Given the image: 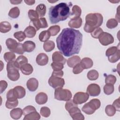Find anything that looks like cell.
Returning <instances> with one entry per match:
<instances>
[{"instance_id": "obj_23", "label": "cell", "mask_w": 120, "mask_h": 120, "mask_svg": "<svg viewBox=\"0 0 120 120\" xmlns=\"http://www.w3.org/2000/svg\"><path fill=\"white\" fill-rule=\"evenodd\" d=\"M81 58L78 56H74L67 60V65L70 68H73L81 61Z\"/></svg>"}, {"instance_id": "obj_38", "label": "cell", "mask_w": 120, "mask_h": 120, "mask_svg": "<svg viewBox=\"0 0 120 120\" xmlns=\"http://www.w3.org/2000/svg\"><path fill=\"white\" fill-rule=\"evenodd\" d=\"M118 22L114 18H111L109 19L106 22V27L109 29H113L117 26Z\"/></svg>"}, {"instance_id": "obj_34", "label": "cell", "mask_w": 120, "mask_h": 120, "mask_svg": "<svg viewBox=\"0 0 120 120\" xmlns=\"http://www.w3.org/2000/svg\"><path fill=\"white\" fill-rule=\"evenodd\" d=\"M4 59L7 62L13 61L15 59V55L12 52H6L4 54Z\"/></svg>"}, {"instance_id": "obj_44", "label": "cell", "mask_w": 120, "mask_h": 120, "mask_svg": "<svg viewBox=\"0 0 120 120\" xmlns=\"http://www.w3.org/2000/svg\"><path fill=\"white\" fill-rule=\"evenodd\" d=\"M116 77L114 75H109L106 76L105 82L106 83L112 84L113 85L116 82Z\"/></svg>"}, {"instance_id": "obj_5", "label": "cell", "mask_w": 120, "mask_h": 120, "mask_svg": "<svg viewBox=\"0 0 120 120\" xmlns=\"http://www.w3.org/2000/svg\"><path fill=\"white\" fill-rule=\"evenodd\" d=\"M101 105L100 100L97 98L91 99L90 102L85 104L82 107V110L87 114L90 115L98 109Z\"/></svg>"}, {"instance_id": "obj_20", "label": "cell", "mask_w": 120, "mask_h": 120, "mask_svg": "<svg viewBox=\"0 0 120 120\" xmlns=\"http://www.w3.org/2000/svg\"><path fill=\"white\" fill-rule=\"evenodd\" d=\"M22 114H23V111L20 108H14L10 112L11 117L15 120L19 119L21 117Z\"/></svg>"}, {"instance_id": "obj_31", "label": "cell", "mask_w": 120, "mask_h": 120, "mask_svg": "<svg viewBox=\"0 0 120 120\" xmlns=\"http://www.w3.org/2000/svg\"><path fill=\"white\" fill-rule=\"evenodd\" d=\"M20 15V10L18 7H14L12 8L9 11L8 15L12 18H17Z\"/></svg>"}, {"instance_id": "obj_42", "label": "cell", "mask_w": 120, "mask_h": 120, "mask_svg": "<svg viewBox=\"0 0 120 120\" xmlns=\"http://www.w3.org/2000/svg\"><path fill=\"white\" fill-rule=\"evenodd\" d=\"M14 36L19 42L22 41L26 38V35L24 32L22 31H19L15 32L14 34Z\"/></svg>"}, {"instance_id": "obj_36", "label": "cell", "mask_w": 120, "mask_h": 120, "mask_svg": "<svg viewBox=\"0 0 120 120\" xmlns=\"http://www.w3.org/2000/svg\"><path fill=\"white\" fill-rule=\"evenodd\" d=\"M120 49H118L117 51L114 54L108 57V60L111 63H115L119 60L120 58Z\"/></svg>"}, {"instance_id": "obj_32", "label": "cell", "mask_w": 120, "mask_h": 120, "mask_svg": "<svg viewBox=\"0 0 120 120\" xmlns=\"http://www.w3.org/2000/svg\"><path fill=\"white\" fill-rule=\"evenodd\" d=\"M104 92L107 95H111L114 91V86L112 84L106 83V84L104 86Z\"/></svg>"}, {"instance_id": "obj_51", "label": "cell", "mask_w": 120, "mask_h": 120, "mask_svg": "<svg viewBox=\"0 0 120 120\" xmlns=\"http://www.w3.org/2000/svg\"><path fill=\"white\" fill-rule=\"evenodd\" d=\"M83 69H84L82 67L81 64L79 63L73 67V72L74 74H78L81 73L83 70Z\"/></svg>"}, {"instance_id": "obj_26", "label": "cell", "mask_w": 120, "mask_h": 120, "mask_svg": "<svg viewBox=\"0 0 120 120\" xmlns=\"http://www.w3.org/2000/svg\"><path fill=\"white\" fill-rule=\"evenodd\" d=\"M46 6L44 4H40L36 8V11L39 15V17H42L44 16L46 13Z\"/></svg>"}, {"instance_id": "obj_14", "label": "cell", "mask_w": 120, "mask_h": 120, "mask_svg": "<svg viewBox=\"0 0 120 120\" xmlns=\"http://www.w3.org/2000/svg\"><path fill=\"white\" fill-rule=\"evenodd\" d=\"M52 60L53 62L61 63L64 65L66 61V59L64 58L62 54L60 52L58 51L55 52L53 53L52 55Z\"/></svg>"}, {"instance_id": "obj_9", "label": "cell", "mask_w": 120, "mask_h": 120, "mask_svg": "<svg viewBox=\"0 0 120 120\" xmlns=\"http://www.w3.org/2000/svg\"><path fill=\"white\" fill-rule=\"evenodd\" d=\"M89 98V95L87 93L78 92L74 95L73 100L76 105H80L86 102Z\"/></svg>"}, {"instance_id": "obj_45", "label": "cell", "mask_w": 120, "mask_h": 120, "mask_svg": "<svg viewBox=\"0 0 120 120\" xmlns=\"http://www.w3.org/2000/svg\"><path fill=\"white\" fill-rule=\"evenodd\" d=\"M51 67L53 70L59 71L61 70L64 68V64L61 63L53 62L51 63Z\"/></svg>"}, {"instance_id": "obj_16", "label": "cell", "mask_w": 120, "mask_h": 120, "mask_svg": "<svg viewBox=\"0 0 120 120\" xmlns=\"http://www.w3.org/2000/svg\"><path fill=\"white\" fill-rule=\"evenodd\" d=\"M14 92L17 98L21 99L23 98L26 94L25 89L21 86H16L13 88Z\"/></svg>"}, {"instance_id": "obj_11", "label": "cell", "mask_w": 120, "mask_h": 120, "mask_svg": "<svg viewBox=\"0 0 120 120\" xmlns=\"http://www.w3.org/2000/svg\"><path fill=\"white\" fill-rule=\"evenodd\" d=\"M33 24L37 30H38L40 28H45L48 27V24L45 18L41 17L38 20L33 22Z\"/></svg>"}, {"instance_id": "obj_24", "label": "cell", "mask_w": 120, "mask_h": 120, "mask_svg": "<svg viewBox=\"0 0 120 120\" xmlns=\"http://www.w3.org/2000/svg\"><path fill=\"white\" fill-rule=\"evenodd\" d=\"M37 30L36 29L32 26H29L24 30V32L26 35V37L28 38H32L35 36Z\"/></svg>"}, {"instance_id": "obj_6", "label": "cell", "mask_w": 120, "mask_h": 120, "mask_svg": "<svg viewBox=\"0 0 120 120\" xmlns=\"http://www.w3.org/2000/svg\"><path fill=\"white\" fill-rule=\"evenodd\" d=\"M72 94L71 91L62 88L55 89L54 91V98L58 100L67 101L71 99Z\"/></svg>"}, {"instance_id": "obj_50", "label": "cell", "mask_w": 120, "mask_h": 120, "mask_svg": "<svg viewBox=\"0 0 120 120\" xmlns=\"http://www.w3.org/2000/svg\"><path fill=\"white\" fill-rule=\"evenodd\" d=\"M74 106H77V105L75 104L73 100L71 99H70L68 101H67L65 105V109L67 111H68L71 108Z\"/></svg>"}, {"instance_id": "obj_7", "label": "cell", "mask_w": 120, "mask_h": 120, "mask_svg": "<svg viewBox=\"0 0 120 120\" xmlns=\"http://www.w3.org/2000/svg\"><path fill=\"white\" fill-rule=\"evenodd\" d=\"M100 43L104 46L111 44L114 42L113 36L110 33L106 32H103L98 38Z\"/></svg>"}, {"instance_id": "obj_55", "label": "cell", "mask_w": 120, "mask_h": 120, "mask_svg": "<svg viewBox=\"0 0 120 120\" xmlns=\"http://www.w3.org/2000/svg\"><path fill=\"white\" fill-rule=\"evenodd\" d=\"M68 112H69V113L71 117L73 115H74L76 113L81 112V110L78 108L77 106H74L71 108Z\"/></svg>"}, {"instance_id": "obj_41", "label": "cell", "mask_w": 120, "mask_h": 120, "mask_svg": "<svg viewBox=\"0 0 120 120\" xmlns=\"http://www.w3.org/2000/svg\"><path fill=\"white\" fill-rule=\"evenodd\" d=\"M82 13V10L80 7L75 5L72 8L71 15H75V17H80Z\"/></svg>"}, {"instance_id": "obj_4", "label": "cell", "mask_w": 120, "mask_h": 120, "mask_svg": "<svg viewBox=\"0 0 120 120\" xmlns=\"http://www.w3.org/2000/svg\"><path fill=\"white\" fill-rule=\"evenodd\" d=\"M20 67L15 60L8 62L7 65V76L12 81H17L20 78L19 70Z\"/></svg>"}, {"instance_id": "obj_37", "label": "cell", "mask_w": 120, "mask_h": 120, "mask_svg": "<svg viewBox=\"0 0 120 120\" xmlns=\"http://www.w3.org/2000/svg\"><path fill=\"white\" fill-rule=\"evenodd\" d=\"M60 28L59 25H54L51 26L47 30L50 32L51 36H54L60 32Z\"/></svg>"}, {"instance_id": "obj_15", "label": "cell", "mask_w": 120, "mask_h": 120, "mask_svg": "<svg viewBox=\"0 0 120 120\" xmlns=\"http://www.w3.org/2000/svg\"><path fill=\"white\" fill-rule=\"evenodd\" d=\"M48 62V57L44 53H40L38 55L36 58V62L40 66H44L47 64Z\"/></svg>"}, {"instance_id": "obj_48", "label": "cell", "mask_w": 120, "mask_h": 120, "mask_svg": "<svg viewBox=\"0 0 120 120\" xmlns=\"http://www.w3.org/2000/svg\"><path fill=\"white\" fill-rule=\"evenodd\" d=\"M103 32V30L102 29H101L100 27H98V28H96L91 33V36L95 38H98L100 34Z\"/></svg>"}, {"instance_id": "obj_21", "label": "cell", "mask_w": 120, "mask_h": 120, "mask_svg": "<svg viewBox=\"0 0 120 120\" xmlns=\"http://www.w3.org/2000/svg\"><path fill=\"white\" fill-rule=\"evenodd\" d=\"M80 63L84 69L90 68H91L93 65L92 60L90 58L88 57L84 58L81 60Z\"/></svg>"}, {"instance_id": "obj_43", "label": "cell", "mask_w": 120, "mask_h": 120, "mask_svg": "<svg viewBox=\"0 0 120 120\" xmlns=\"http://www.w3.org/2000/svg\"><path fill=\"white\" fill-rule=\"evenodd\" d=\"M16 62L18 64V65L21 67L23 65L28 63V59L23 55L19 56L16 60Z\"/></svg>"}, {"instance_id": "obj_17", "label": "cell", "mask_w": 120, "mask_h": 120, "mask_svg": "<svg viewBox=\"0 0 120 120\" xmlns=\"http://www.w3.org/2000/svg\"><path fill=\"white\" fill-rule=\"evenodd\" d=\"M48 100V97L46 93L44 92L38 93L35 97L36 103L39 105H43L46 103Z\"/></svg>"}, {"instance_id": "obj_2", "label": "cell", "mask_w": 120, "mask_h": 120, "mask_svg": "<svg viewBox=\"0 0 120 120\" xmlns=\"http://www.w3.org/2000/svg\"><path fill=\"white\" fill-rule=\"evenodd\" d=\"M72 6L71 2H61L51 7L49 11V17L51 23L54 24L66 20L71 15L70 8Z\"/></svg>"}, {"instance_id": "obj_52", "label": "cell", "mask_w": 120, "mask_h": 120, "mask_svg": "<svg viewBox=\"0 0 120 120\" xmlns=\"http://www.w3.org/2000/svg\"><path fill=\"white\" fill-rule=\"evenodd\" d=\"M24 50L23 47V44L20 43H18V46L17 47V48H16V49L13 52H15L17 54H22L24 52Z\"/></svg>"}, {"instance_id": "obj_46", "label": "cell", "mask_w": 120, "mask_h": 120, "mask_svg": "<svg viewBox=\"0 0 120 120\" xmlns=\"http://www.w3.org/2000/svg\"><path fill=\"white\" fill-rule=\"evenodd\" d=\"M22 111H23V114L25 116L26 115L30 113L31 112H36V109L33 106L28 105V106H27L25 107H24Z\"/></svg>"}, {"instance_id": "obj_8", "label": "cell", "mask_w": 120, "mask_h": 120, "mask_svg": "<svg viewBox=\"0 0 120 120\" xmlns=\"http://www.w3.org/2000/svg\"><path fill=\"white\" fill-rule=\"evenodd\" d=\"M48 83L54 89L62 88L65 84V81L61 77L51 76L49 79Z\"/></svg>"}, {"instance_id": "obj_40", "label": "cell", "mask_w": 120, "mask_h": 120, "mask_svg": "<svg viewBox=\"0 0 120 120\" xmlns=\"http://www.w3.org/2000/svg\"><path fill=\"white\" fill-rule=\"evenodd\" d=\"M40 113L43 117L47 118L50 116L51 114V111L48 107L43 106L40 109Z\"/></svg>"}, {"instance_id": "obj_54", "label": "cell", "mask_w": 120, "mask_h": 120, "mask_svg": "<svg viewBox=\"0 0 120 120\" xmlns=\"http://www.w3.org/2000/svg\"><path fill=\"white\" fill-rule=\"evenodd\" d=\"M8 86V83L4 80H1L0 81V93L1 94L7 88Z\"/></svg>"}, {"instance_id": "obj_19", "label": "cell", "mask_w": 120, "mask_h": 120, "mask_svg": "<svg viewBox=\"0 0 120 120\" xmlns=\"http://www.w3.org/2000/svg\"><path fill=\"white\" fill-rule=\"evenodd\" d=\"M23 47L25 52H30L35 49L36 47V44L32 41L28 40L23 43Z\"/></svg>"}, {"instance_id": "obj_47", "label": "cell", "mask_w": 120, "mask_h": 120, "mask_svg": "<svg viewBox=\"0 0 120 120\" xmlns=\"http://www.w3.org/2000/svg\"><path fill=\"white\" fill-rule=\"evenodd\" d=\"M18 104V100L12 101H9L7 100L6 102V107L8 109H13L16 107Z\"/></svg>"}, {"instance_id": "obj_59", "label": "cell", "mask_w": 120, "mask_h": 120, "mask_svg": "<svg viewBox=\"0 0 120 120\" xmlns=\"http://www.w3.org/2000/svg\"><path fill=\"white\" fill-rule=\"evenodd\" d=\"M10 2L12 3L13 4L15 5V4H20V3L22 2V0H20V1H18V0H10Z\"/></svg>"}, {"instance_id": "obj_3", "label": "cell", "mask_w": 120, "mask_h": 120, "mask_svg": "<svg viewBox=\"0 0 120 120\" xmlns=\"http://www.w3.org/2000/svg\"><path fill=\"white\" fill-rule=\"evenodd\" d=\"M103 22L102 15L99 13H90L85 17L84 30L88 33H91L95 29L100 26Z\"/></svg>"}, {"instance_id": "obj_28", "label": "cell", "mask_w": 120, "mask_h": 120, "mask_svg": "<svg viewBox=\"0 0 120 120\" xmlns=\"http://www.w3.org/2000/svg\"><path fill=\"white\" fill-rule=\"evenodd\" d=\"M40 119V114L36 111L25 115L23 120H38Z\"/></svg>"}, {"instance_id": "obj_27", "label": "cell", "mask_w": 120, "mask_h": 120, "mask_svg": "<svg viewBox=\"0 0 120 120\" xmlns=\"http://www.w3.org/2000/svg\"><path fill=\"white\" fill-rule=\"evenodd\" d=\"M55 47V44L52 40H48L45 42L43 45L44 50L46 52H49L54 49Z\"/></svg>"}, {"instance_id": "obj_22", "label": "cell", "mask_w": 120, "mask_h": 120, "mask_svg": "<svg viewBox=\"0 0 120 120\" xmlns=\"http://www.w3.org/2000/svg\"><path fill=\"white\" fill-rule=\"evenodd\" d=\"M20 69L23 74L27 75L31 74L33 71L32 66L29 63H26L22 66Z\"/></svg>"}, {"instance_id": "obj_49", "label": "cell", "mask_w": 120, "mask_h": 120, "mask_svg": "<svg viewBox=\"0 0 120 120\" xmlns=\"http://www.w3.org/2000/svg\"><path fill=\"white\" fill-rule=\"evenodd\" d=\"M118 49L119 48H118V47L116 46H112V47L109 48L106 51L105 55L107 57H109V56H110L114 54V53H115L117 51Z\"/></svg>"}, {"instance_id": "obj_1", "label": "cell", "mask_w": 120, "mask_h": 120, "mask_svg": "<svg viewBox=\"0 0 120 120\" xmlns=\"http://www.w3.org/2000/svg\"><path fill=\"white\" fill-rule=\"evenodd\" d=\"M82 35L78 30L66 28L56 38L58 49L66 57L79 53L82 45Z\"/></svg>"}, {"instance_id": "obj_35", "label": "cell", "mask_w": 120, "mask_h": 120, "mask_svg": "<svg viewBox=\"0 0 120 120\" xmlns=\"http://www.w3.org/2000/svg\"><path fill=\"white\" fill-rule=\"evenodd\" d=\"M116 109L114 107L111 105H106L105 108V112L106 114L109 116H113L116 112Z\"/></svg>"}, {"instance_id": "obj_39", "label": "cell", "mask_w": 120, "mask_h": 120, "mask_svg": "<svg viewBox=\"0 0 120 120\" xmlns=\"http://www.w3.org/2000/svg\"><path fill=\"white\" fill-rule=\"evenodd\" d=\"M7 97V100L9 101H15L17 100V98L16 97L13 90V89L9 90L8 92L7 93L6 95Z\"/></svg>"}, {"instance_id": "obj_58", "label": "cell", "mask_w": 120, "mask_h": 120, "mask_svg": "<svg viewBox=\"0 0 120 120\" xmlns=\"http://www.w3.org/2000/svg\"><path fill=\"white\" fill-rule=\"evenodd\" d=\"M24 2L28 5H32L35 3V0H24Z\"/></svg>"}, {"instance_id": "obj_30", "label": "cell", "mask_w": 120, "mask_h": 120, "mask_svg": "<svg viewBox=\"0 0 120 120\" xmlns=\"http://www.w3.org/2000/svg\"><path fill=\"white\" fill-rule=\"evenodd\" d=\"M99 76L98 72L95 69H92L89 71L87 73V78L91 81H94L97 80Z\"/></svg>"}, {"instance_id": "obj_18", "label": "cell", "mask_w": 120, "mask_h": 120, "mask_svg": "<svg viewBox=\"0 0 120 120\" xmlns=\"http://www.w3.org/2000/svg\"><path fill=\"white\" fill-rule=\"evenodd\" d=\"M18 43L13 38H8L6 41V45L8 48L11 51L13 52L17 48Z\"/></svg>"}, {"instance_id": "obj_25", "label": "cell", "mask_w": 120, "mask_h": 120, "mask_svg": "<svg viewBox=\"0 0 120 120\" xmlns=\"http://www.w3.org/2000/svg\"><path fill=\"white\" fill-rule=\"evenodd\" d=\"M11 24L7 21L1 22L0 23V31L1 33H7L11 29Z\"/></svg>"}, {"instance_id": "obj_56", "label": "cell", "mask_w": 120, "mask_h": 120, "mask_svg": "<svg viewBox=\"0 0 120 120\" xmlns=\"http://www.w3.org/2000/svg\"><path fill=\"white\" fill-rule=\"evenodd\" d=\"M63 75V71L62 70H59V71L53 70L52 74V76L58 77H62Z\"/></svg>"}, {"instance_id": "obj_10", "label": "cell", "mask_w": 120, "mask_h": 120, "mask_svg": "<svg viewBox=\"0 0 120 120\" xmlns=\"http://www.w3.org/2000/svg\"><path fill=\"white\" fill-rule=\"evenodd\" d=\"M101 91L100 86L96 83H91L88 85L87 88V93L89 96L96 97L99 95Z\"/></svg>"}, {"instance_id": "obj_33", "label": "cell", "mask_w": 120, "mask_h": 120, "mask_svg": "<svg viewBox=\"0 0 120 120\" xmlns=\"http://www.w3.org/2000/svg\"><path fill=\"white\" fill-rule=\"evenodd\" d=\"M28 16L31 22H32L38 20L39 18V15L36 11L33 9H30L28 11Z\"/></svg>"}, {"instance_id": "obj_13", "label": "cell", "mask_w": 120, "mask_h": 120, "mask_svg": "<svg viewBox=\"0 0 120 120\" xmlns=\"http://www.w3.org/2000/svg\"><path fill=\"white\" fill-rule=\"evenodd\" d=\"M82 24V19L80 17H74L68 22V25L71 28H79Z\"/></svg>"}, {"instance_id": "obj_29", "label": "cell", "mask_w": 120, "mask_h": 120, "mask_svg": "<svg viewBox=\"0 0 120 120\" xmlns=\"http://www.w3.org/2000/svg\"><path fill=\"white\" fill-rule=\"evenodd\" d=\"M51 36L50 32L48 30H44L40 32L39 35V39L41 42H45L50 38Z\"/></svg>"}, {"instance_id": "obj_12", "label": "cell", "mask_w": 120, "mask_h": 120, "mask_svg": "<svg viewBox=\"0 0 120 120\" xmlns=\"http://www.w3.org/2000/svg\"><path fill=\"white\" fill-rule=\"evenodd\" d=\"M27 87L30 91H35L38 88V82L35 78L29 79L27 82Z\"/></svg>"}, {"instance_id": "obj_57", "label": "cell", "mask_w": 120, "mask_h": 120, "mask_svg": "<svg viewBox=\"0 0 120 120\" xmlns=\"http://www.w3.org/2000/svg\"><path fill=\"white\" fill-rule=\"evenodd\" d=\"M112 105L114 107L116 110L117 111H120V98L114 100L112 104Z\"/></svg>"}, {"instance_id": "obj_53", "label": "cell", "mask_w": 120, "mask_h": 120, "mask_svg": "<svg viewBox=\"0 0 120 120\" xmlns=\"http://www.w3.org/2000/svg\"><path fill=\"white\" fill-rule=\"evenodd\" d=\"M72 118L74 120H84V117L83 115L81 113V112H77L75 113L72 116Z\"/></svg>"}]
</instances>
